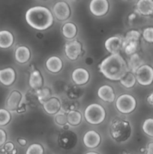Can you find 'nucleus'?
Segmentation results:
<instances>
[{
  "label": "nucleus",
  "instance_id": "7",
  "mask_svg": "<svg viewBox=\"0 0 153 154\" xmlns=\"http://www.w3.org/2000/svg\"><path fill=\"white\" fill-rule=\"evenodd\" d=\"M136 80L140 85L148 86L153 82V68L144 64L135 73Z\"/></svg>",
  "mask_w": 153,
  "mask_h": 154
},
{
  "label": "nucleus",
  "instance_id": "24",
  "mask_svg": "<svg viewBox=\"0 0 153 154\" xmlns=\"http://www.w3.org/2000/svg\"><path fill=\"white\" fill-rule=\"evenodd\" d=\"M62 34L66 38L72 39L76 36L77 33V28L76 25L72 22H68L63 25L62 28Z\"/></svg>",
  "mask_w": 153,
  "mask_h": 154
},
{
  "label": "nucleus",
  "instance_id": "34",
  "mask_svg": "<svg viewBox=\"0 0 153 154\" xmlns=\"http://www.w3.org/2000/svg\"><path fill=\"white\" fill-rule=\"evenodd\" d=\"M7 141V133L2 129H0V147H2Z\"/></svg>",
  "mask_w": 153,
  "mask_h": 154
},
{
  "label": "nucleus",
  "instance_id": "11",
  "mask_svg": "<svg viewBox=\"0 0 153 154\" xmlns=\"http://www.w3.org/2000/svg\"><path fill=\"white\" fill-rule=\"evenodd\" d=\"M22 94L18 90H14L9 94L5 102V108L9 111H16L20 107Z\"/></svg>",
  "mask_w": 153,
  "mask_h": 154
},
{
  "label": "nucleus",
  "instance_id": "38",
  "mask_svg": "<svg viewBox=\"0 0 153 154\" xmlns=\"http://www.w3.org/2000/svg\"><path fill=\"white\" fill-rule=\"evenodd\" d=\"M135 17H136V15H135L134 14H130V16H129V19H130V20H133V19H134Z\"/></svg>",
  "mask_w": 153,
  "mask_h": 154
},
{
  "label": "nucleus",
  "instance_id": "8",
  "mask_svg": "<svg viewBox=\"0 0 153 154\" xmlns=\"http://www.w3.org/2000/svg\"><path fill=\"white\" fill-rule=\"evenodd\" d=\"M52 13L54 17L59 21H64L70 17L71 14V10L66 2H57L53 6Z\"/></svg>",
  "mask_w": 153,
  "mask_h": 154
},
{
  "label": "nucleus",
  "instance_id": "18",
  "mask_svg": "<svg viewBox=\"0 0 153 154\" xmlns=\"http://www.w3.org/2000/svg\"><path fill=\"white\" fill-rule=\"evenodd\" d=\"M43 77L41 73L39 72L35 68L32 69L30 72L29 80H28V84L30 87L34 90H38L40 89L43 86Z\"/></svg>",
  "mask_w": 153,
  "mask_h": 154
},
{
  "label": "nucleus",
  "instance_id": "6",
  "mask_svg": "<svg viewBox=\"0 0 153 154\" xmlns=\"http://www.w3.org/2000/svg\"><path fill=\"white\" fill-rule=\"evenodd\" d=\"M116 109L124 114L133 112L136 107V101L130 94H122L118 97L116 102Z\"/></svg>",
  "mask_w": 153,
  "mask_h": 154
},
{
  "label": "nucleus",
  "instance_id": "14",
  "mask_svg": "<svg viewBox=\"0 0 153 154\" xmlns=\"http://www.w3.org/2000/svg\"><path fill=\"white\" fill-rule=\"evenodd\" d=\"M16 80V72L13 68H5L0 69V83L8 87L12 85Z\"/></svg>",
  "mask_w": 153,
  "mask_h": 154
},
{
  "label": "nucleus",
  "instance_id": "22",
  "mask_svg": "<svg viewBox=\"0 0 153 154\" xmlns=\"http://www.w3.org/2000/svg\"><path fill=\"white\" fill-rule=\"evenodd\" d=\"M63 66L62 61L61 59L58 57H51L46 60V67L49 72L51 73H58L62 70Z\"/></svg>",
  "mask_w": 153,
  "mask_h": 154
},
{
  "label": "nucleus",
  "instance_id": "5",
  "mask_svg": "<svg viewBox=\"0 0 153 154\" xmlns=\"http://www.w3.org/2000/svg\"><path fill=\"white\" fill-rule=\"evenodd\" d=\"M140 33L137 30H130L128 32L123 39L122 49L127 55L136 54L139 45Z\"/></svg>",
  "mask_w": 153,
  "mask_h": 154
},
{
  "label": "nucleus",
  "instance_id": "26",
  "mask_svg": "<svg viewBox=\"0 0 153 154\" xmlns=\"http://www.w3.org/2000/svg\"><path fill=\"white\" fill-rule=\"evenodd\" d=\"M119 81L122 85L125 88H131L135 85L136 80L134 74L128 72Z\"/></svg>",
  "mask_w": 153,
  "mask_h": 154
},
{
  "label": "nucleus",
  "instance_id": "21",
  "mask_svg": "<svg viewBox=\"0 0 153 154\" xmlns=\"http://www.w3.org/2000/svg\"><path fill=\"white\" fill-rule=\"evenodd\" d=\"M14 38L10 31L6 29L0 30V48L8 49L13 45Z\"/></svg>",
  "mask_w": 153,
  "mask_h": 154
},
{
  "label": "nucleus",
  "instance_id": "15",
  "mask_svg": "<svg viewBox=\"0 0 153 154\" xmlns=\"http://www.w3.org/2000/svg\"><path fill=\"white\" fill-rule=\"evenodd\" d=\"M89 73L86 69L83 68H78L74 69L72 72L71 78L76 85H84L89 80Z\"/></svg>",
  "mask_w": 153,
  "mask_h": 154
},
{
  "label": "nucleus",
  "instance_id": "23",
  "mask_svg": "<svg viewBox=\"0 0 153 154\" xmlns=\"http://www.w3.org/2000/svg\"><path fill=\"white\" fill-rule=\"evenodd\" d=\"M15 60L19 63L23 64L29 60L31 57V53L29 49L26 46H20L15 50L14 53Z\"/></svg>",
  "mask_w": 153,
  "mask_h": 154
},
{
  "label": "nucleus",
  "instance_id": "40",
  "mask_svg": "<svg viewBox=\"0 0 153 154\" xmlns=\"http://www.w3.org/2000/svg\"><path fill=\"white\" fill-rule=\"evenodd\" d=\"M40 1H48V0H40Z\"/></svg>",
  "mask_w": 153,
  "mask_h": 154
},
{
  "label": "nucleus",
  "instance_id": "30",
  "mask_svg": "<svg viewBox=\"0 0 153 154\" xmlns=\"http://www.w3.org/2000/svg\"><path fill=\"white\" fill-rule=\"evenodd\" d=\"M26 154H44V148L40 144H32L28 147Z\"/></svg>",
  "mask_w": 153,
  "mask_h": 154
},
{
  "label": "nucleus",
  "instance_id": "12",
  "mask_svg": "<svg viewBox=\"0 0 153 154\" xmlns=\"http://www.w3.org/2000/svg\"><path fill=\"white\" fill-rule=\"evenodd\" d=\"M123 39L120 36H112L105 41L104 46L106 51L111 54H119L122 49Z\"/></svg>",
  "mask_w": 153,
  "mask_h": 154
},
{
  "label": "nucleus",
  "instance_id": "32",
  "mask_svg": "<svg viewBox=\"0 0 153 154\" xmlns=\"http://www.w3.org/2000/svg\"><path fill=\"white\" fill-rule=\"evenodd\" d=\"M142 37L146 42L153 43V27H147L142 32Z\"/></svg>",
  "mask_w": 153,
  "mask_h": 154
},
{
  "label": "nucleus",
  "instance_id": "1",
  "mask_svg": "<svg viewBox=\"0 0 153 154\" xmlns=\"http://www.w3.org/2000/svg\"><path fill=\"white\" fill-rule=\"evenodd\" d=\"M99 71L110 81H120L128 72L127 63L120 54H111L99 64Z\"/></svg>",
  "mask_w": 153,
  "mask_h": 154
},
{
  "label": "nucleus",
  "instance_id": "16",
  "mask_svg": "<svg viewBox=\"0 0 153 154\" xmlns=\"http://www.w3.org/2000/svg\"><path fill=\"white\" fill-rule=\"evenodd\" d=\"M136 11L142 16L153 14V0H138L136 4Z\"/></svg>",
  "mask_w": 153,
  "mask_h": 154
},
{
  "label": "nucleus",
  "instance_id": "2",
  "mask_svg": "<svg viewBox=\"0 0 153 154\" xmlns=\"http://www.w3.org/2000/svg\"><path fill=\"white\" fill-rule=\"evenodd\" d=\"M27 23L34 29L44 31L52 26L53 16L49 8L44 6H34L27 10L25 15Z\"/></svg>",
  "mask_w": 153,
  "mask_h": 154
},
{
  "label": "nucleus",
  "instance_id": "37",
  "mask_svg": "<svg viewBox=\"0 0 153 154\" xmlns=\"http://www.w3.org/2000/svg\"><path fill=\"white\" fill-rule=\"evenodd\" d=\"M147 102H148L149 105L153 106V92L148 96V98H147Z\"/></svg>",
  "mask_w": 153,
  "mask_h": 154
},
{
  "label": "nucleus",
  "instance_id": "28",
  "mask_svg": "<svg viewBox=\"0 0 153 154\" xmlns=\"http://www.w3.org/2000/svg\"><path fill=\"white\" fill-rule=\"evenodd\" d=\"M11 120V114L6 108H0V126L8 124Z\"/></svg>",
  "mask_w": 153,
  "mask_h": 154
},
{
  "label": "nucleus",
  "instance_id": "29",
  "mask_svg": "<svg viewBox=\"0 0 153 154\" xmlns=\"http://www.w3.org/2000/svg\"><path fill=\"white\" fill-rule=\"evenodd\" d=\"M142 130L148 136L153 138V118H148L142 124Z\"/></svg>",
  "mask_w": 153,
  "mask_h": 154
},
{
  "label": "nucleus",
  "instance_id": "36",
  "mask_svg": "<svg viewBox=\"0 0 153 154\" xmlns=\"http://www.w3.org/2000/svg\"><path fill=\"white\" fill-rule=\"evenodd\" d=\"M17 142H18V144H19L20 146H22V147H24V146L26 145V144H27L26 140L24 139V138H18Z\"/></svg>",
  "mask_w": 153,
  "mask_h": 154
},
{
  "label": "nucleus",
  "instance_id": "27",
  "mask_svg": "<svg viewBox=\"0 0 153 154\" xmlns=\"http://www.w3.org/2000/svg\"><path fill=\"white\" fill-rule=\"evenodd\" d=\"M36 95L40 103L44 104L45 102L51 98L50 90L48 88H40L36 90Z\"/></svg>",
  "mask_w": 153,
  "mask_h": 154
},
{
  "label": "nucleus",
  "instance_id": "20",
  "mask_svg": "<svg viewBox=\"0 0 153 154\" xmlns=\"http://www.w3.org/2000/svg\"><path fill=\"white\" fill-rule=\"evenodd\" d=\"M144 65V61L140 57L138 54H134L130 56L128 61L127 66L129 72H132L133 74L136 73V71L140 69L142 66Z\"/></svg>",
  "mask_w": 153,
  "mask_h": 154
},
{
  "label": "nucleus",
  "instance_id": "13",
  "mask_svg": "<svg viewBox=\"0 0 153 154\" xmlns=\"http://www.w3.org/2000/svg\"><path fill=\"white\" fill-rule=\"evenodd\" d=\"M82 141L86 147L92 149L98 147L101 141V138L97 132L94 130H90L86 132Z\"/></svg>",
  "mask_w": 153,
  "mask_h": 154
},
{
  "label": "nucleus",
  "instance_id": "33",
  "mask_svg": "<svg viewBox=\"0 0 153 154\" xmlns=\"http://www.w3.org/2000/svg\"><path fill=\"white\" fill-rule=\"evenodd\" d=\"M55 121H56V123L57 125H58V126H65V125L68 123L66 116L64 115L63 113L58 112V114L56 115Z\"/></svg>",
  "mask_w": 153,
  "mask_h": 154
},
{
  "label": "nucleus",
  "instance_id": "17",
  "mask_svg": "<svg viewBox=\"0 0 153 154\" xmlns=\"http://www.w3.org/2000/svg\"><path fill=\"white\" fill-rule=\"evenodd\" d=\"M45 112L50 115H56L61 109V102L56 97H51L43 104Z\"/></svg>",
  "mask_w": 153,
  "mask_h": 154
},
{
  "label": "nucleus",
  "instance_id": "31",
  "mask_svg": "<svg viewBox=\"0 0 153 154\" xmlns=\"http://www.w3.org/2000/svg\"><path fill=\"white\" fill-rule=\"evenodd\" d=\"M1 152L3 153L7 154H16V150L14 148V144L13 142H6L4 145L2 146V148L1 149Z\"/></svg>",
  "mask_w": 153,
  "mask_h": 154
},
{
  "label": "nucleus",
  "instance_id": "41",
  "mask_svg": "<svg viewBox=\"0 0 153 154\" xmlns=\"http://www.w3.org/2000/svg\"><path fill=\"white\" fill-rule=\"evenodd\" d=\"M124 154H130V153H124Z\"/></svg>",
  "mask_w": 153,
  "mask_h": 154
},
{
  "label": "nucleus",
  "instance_id": "3",
  "mask_svg": "<svg viewBox=\"0 0 153 154\" xmlns=\"http://www.w3.org/2000/svg\"><path fill=\"white\" fill-rule=\"evenodd\" d=\"M110 132L111 137L116 142H125L131 136V125L128 121L122 119H116L111 123Z\"/></svg>",
  "mask_w": 153,
  "mask_h": 154
},
{
  "label": "nucleus",
  "instance_id": "10",
  "mask_svg": "<svg viewBox=\"0 0 153 154\" xmlns=\"http://www.w3.org/2000/svg\"><path fill=\"white\" fill-rule=\"evenodd\" d=\"M64 53L69 60L74 61L82 53V45L77 40L68 42L64 45Z\"/></svg>",
  "mask_w": 153,
  "mask_h": 154
},
{
  "label": "nucleus",
  "instance_id": "25",
  "mask_svg": "<svg viewBox=\"0 0 153 154\" xmlns=\"http://www.w3.org/2000/svg\"><path fill=\"white\" fill-rule=\"evenodd\" d=\"M68 124L71 126H76L80 124L82 121V115L78 111H70L66 116Z\"/></svg>",
  "mask_w": 153,
  "mask_h": 154
},
{
  "label": "nucleus",
  "instance_id": "9",
  "mask_svg": "<svg viewBox=\"0 0 153 154\" xmlns=\"http://www.w3.org/2000/svg\"><path fill=\"white\" fill-rule=\"evenodd\" d=\"M110 3L108 0H91L89 10L96 17H103L108 13Z\"/></svg>",
  "mask_w": 153,
  "mask_h": 154
},
{
  "label": "nucleus",
  "instance_id": "4",
  "mask_svg": "<svg viewBox=\"0 0 153 154\" xmlns=\"http://www.w3.org/2000/svg\"><path fill=\"white\" fill-rule=\"evenodd\" d=\"M84 117L90 124L98 125L105 120L106 111L102 105L96 103L91 104L85 109Z\"/></svg>",
  "mask_w": 153,
  "mask_h": 154
},
{
  "label": "nucleus",
  "instance_id": "39",
  "mask_svg": "<svg viewBox=\"0 0 153 154\" xmlns=\"http://www.w3.org/2000/svg\"><path fill=\"white\" fill-rule=\"evenodd\" d=\"M86 154H98L96 152H88V153H86Z\"/></svg>",
  "mask_w": 153,
  "mask_h": 154
},
{
  "label": "nucleus",
  "instance_id": "35",
  "mask_svg": "<svg viewBox=\"0 0 153 154\" xmlns=\"http://www.w3.org/2000/svg\"><path fill=\"white\" fill-rule=\"evenodd\" d=\"M146 154H153V142H150L147 146Z\"/></svg>",
  "mask_w": 153,
  "mask_h": 154
},
{
  "label": "nucleus",
  "instance_id": "19",
  "mask_svg": "<svg viewBox=\"0 0 153 154\" xmlns=\"http://www.w3.org/2000/svg\"><path fill=\"white\" fill-rule=\"evenodd\" d=\"M98 96L104 102H112L115 100V93L112 87L109 85H103L98 90Z\"/></svg>",
  "mask_w": 153,
  "mask_h": 154
}]
</instances>
